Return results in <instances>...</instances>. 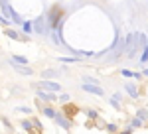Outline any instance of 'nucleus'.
<instances>
[{
    "label": "nucleus",
    "mask_w": 148,
    "mask_h": 134,
    "mask_svg": "<svg viewBox=\"0 0 148 134\" xmlns=\"http://www.w3.org/2000/svg\"><path fill=\"white\" fill-rule=\"evenodd\" d=\"M134 116H138L142 122H148V109H138V111L134 112Z\"/></svg>",
    "instance_id": "nucleus-12"
},
{
    "label": "nucleus",
    "mask_w": 148,
    "mask_h": 134,
    "mask_svg": "<svg viewBox=\"0 0 148 134\" xmlns=\"http://www.w3.org/2000/svg\"><path fill=\"white\" fill-rule=\"evenodd\" d=\"M83 81H85V83H91V85H99V79L89 77V75H85V77H83Z\"/></svg>",
    "instance_id": "nucleus-23"
},
{
    "label": "nucleus",
    "mask_w": 148,
    "mask_h": 134,
    "mask_svg": "<svg viewBox=\"0 0 148 134\" xmlns=\"http://www.w3.org/2000/svg\"><path fill=\"white\" fill-rule=\"evenodd\" d=\"M109 103H111V107H113V109H116V111H121V100H116L113 97V99H109Z\"/></svg>",
    "instance_id": "nucleus-24"
},
{
    "label": "nucleus",
    "mask_w": 148,
    "mask_h": 134,
    "mask_svg": "<svg viewBox=\"0 0 148 134\" xmlns=\"http://www.w3.org/2000/svg\"><path fill=\"white\" fill-rule=\"evenodd\" d=\"M10 65L14 71H18V73H22V75H32L34 71L30 69V67H26V65H20V63H14V61H10Z\"/></svg>",
    "instance_id": "nucleus-8"
},
{
    "label": "nucleus",
    "mask_w": 148,
    "mask_h": 134,
    "mask_svg": "<svg viewBox=\"0 0 148 134\" xmlns=\"http://www.w3.org/2000/svg\"><path fill=\"white\" fill-rule=\"evenodd\" d=\"M22 28H24V32H26V34H32V30H34L30 22H24V24H22Z\"/></svg>",
    "instance_id": "nucleus-26"
},
{
    "label": "nucleus",
    "mask_w": 148,
    "mask_h": 134,
    "mask_svg": "<svg viewBox=\"0 0 148 134\" xmlns=\"http://www.w3.org/2000/svg\"><path fill=\"white\" fill-rule=\"evenodd\" d=\"M132 132H134V130H132V128L128 126V128H125V130H121V132H119V134H132Z\"/></svg>",
    "instance_id": "nucleus-31"
},
{
    "label": "nucleus",
    "mask_w": 148,
    "mask_h": 134,
    "mask_svg": "<svg viewBox=\"0 0 148 134\" xmlns=\"http://www.w3.org/2000/svg\"><path fill=\"white\" fill-rule=\"evenodd\" d=\"M16 111H20V112H26V114H32V109H30V107H18Z\"/></svg>",
    "instance_id": "nucleus-27"
},
{
    "label": "nucleus",
    "mask_w": 148,
    "mask_h": 134,
    "mask_svg": "<svg viewBox=\"0 0 148 134\" xmlns=\"http://www.w3.org/2000/svg\"><path fill=\"white\" fill-rule=\"evenodd\" d=\"M42 114H44V116H47V118H56V114L57 112L53 111V109H51V107H44V105H42Z\"/></svg>",
    "instance_id": "nucleus-11"
},
{
    "label": "nucleus",
    "mask_w": 148,
    "mask_h": 134,
    "mask_svg": "<svg viewBox=\"0 0 148 134\" xmlns=\"http://www.w3.org/2000/svg\"><path fill=\"white\" fill-rule=\"evenodd\" d=\"M57 100H61V103H67L69 100V95H65V93H63V95H59V99Z\"/></svg>",
    "instance_id": "nucleus-30"
},
{
    "label": "nucleus",
    "mask_w": 148,
    "mask_h": 134,
    "mask_svg": "<svg viewBox=\"0 0 148 134\" xmlns=\"http://www.w3.org/2000/svg\"><path fill=\"white\" fill-rule=\"evenodd\" d=\"M85 114H87L89 120H97V118H99V111H97V109H87Z\"/></svg>",
    "instance_id": "nucleus-13"
},
{
    "label": "nucleus",
    "mask_w": 148,
    "mask_h": 134,
    "mask_svg": "<svg viewBox=\"0 0 148 134\" xmlns=\"http://www.w3.org/2000/svg\"><path fill=\"white\" fill-rule=\"evenodd\" d=\"M20 124H22V128H24V130H26L28 134L32 132V128H34V122H32V120H26V118H24Z\"/></svg>",
    "instance_id": "nucleus-18"
},
{
    "label": "nucleus",
    "mask_w": 148,
    "mask_h": 134,
    "mask_svg": "<svg viewBox=\"0 0 148 134\" xmlns=\"http://www.w3.org/2000/svg\"><path fill=\"white\" fill-rule=\"evenodd\" d=\"M53 120H56V122L59 124V126H61V128H63L65 132H69V130H71V126H73V120H71V118H67V116H65L63 112H57Z\"/></svg>",
    "instance_id": "nucleus-3"
},
{
    "label": "nucleus",
    "mask_w": 148,
    "mask_h": 134,
    "mask_svg": "<svg viewBox=\"0 0 148 134\" xmlns=\"http://www.w3.org/2000/svg\"><path fill=\"white\" fill-rule=\"evenodd\" d=\"M125 40H126V57H136V51L140 49L138 34H128V36H125Z\"/></svg>",
    "instance_id": "nucleus-2"
},
{
    "label": "nucleus",
    "mask_w": 148,
    "mask_h": 134,
    "mask_svg": "<svg viewBox=\"0 0 148 134\" xmlns=\"http://www.w3.org/2000/svg\"><path fill=\"white\" fill-rule=\"evenodd\" d=\"M121 75L123 77H132V71L130 69H121Z\"/></svg>",
    "instance_id": "nucleus-28"
},
{
    "label": "nucleus",
    "mask_w": 148,
    "mask_h": 134,
    "mask_svg": "<svg viewBox=\"0 0 148 134\" xmlns=\"http://www.w3.org/2000/svg\"><path fill=\"white\" fill-rule=\"evenodd\" d=\"M105 130H107L109 134H119V126H116L114 122H107L105 124Z\"/></svg>",
    "instance_id": "nucleus-14"
},
{
    "label": "nucleus",
    "mask_w": 148,
    "mask_h": 134,
    "mask_svg": "<svg viewBox=\"0 0 148 134\" xmlns=\"http://www.w3.org/2000/svg\"><path fill=\"white\" fill-rule=\"evenodd\" d=\"M81 89L85 91V93L97 95V97H103V95H105V91H103L101 85H91V83H83V85H81Z\"/></svg>",
    "instance_id": "nucleus-5"
},
{
    "label": "nucleus",
    "mask_w": 148,
    "mask_h": 134,
    "mask_svg": "<svg viewBox=\"0 0 148 134\" xmlns=\"http://www.w3.org/2000/svg\"><path fill=\"white\" fill-rule=\"evenodd\" d=\"M63 16H65V10L57 4V6H53L51 10H49V14H47V26L51 28V30H59L61 28V22H63Z\"/></svg>",
    "instance_id": "nucleus-1"
},
{
    "label": "nucleus",
    "mask_w": 148,
    "mask_h": 134,
    "mask_svg": "<svg viewBox=\"0 0 148 134\" xmlns=\"http://www.w3.org/2000/svg\"><path fill=\"white\" fill-rule=\"evenodd\" d=\"M56 75H57L56 69H46V71L42 73V77H46V79H51V77H56Z\"/></svg>",
    "instance_id": "nucleus-22"
},
{
    "label": "nucleus",
    "mask_w": 148,
    "mask_h": 134,
    "mask_svg": "<svg viewBox=\"0 0 148 134\" xmlns=\"http://www.w3.org/2000/svg\"><path fill=\"white\" fill-rule=\"evenodd\" d=\"M36 95H38V99H40V100H47V103H49V100H57L56 93H49V91H44V89H38Z\"/></svg>",
    "instance_id": "nucleus-7"
},
{
    "label": "nucleus",
    "mask_w": 148,
    "mask_h": 134,
    "mask_svg": "<svg viewBox=\"0 0 148 134\" xmlns=\"http://www.w3.org/2000/svg\"><path fill=\"white\" fill-rule=\"evenodd\" d=\"M132 79H134V81H138V83H140V81H142V79H144V75H142V73H140V71H132Z\"/></svg>",
    "instance_id": "nucleus-25"
},
{
    "label": "nucleus",
    "mask_w": 148,
    "mask_h": 134,
    "mask_svg": "<svg viewBox=\"0 0 148 134\" xmlns=\"http://www.w3.org/2000/svg\"><path fill=\"white\" fill-rule=\"evenodd\" d=\"M34 28H36V32L38 34H44V18H38L34 24Z\"/></svg>",
    "instance_id": "nucleus-20"
},
{
    "label": "nucleus",
    "mask_w": 148,
    "mask_h": 134,
    "mask_svg": "<svg viewBox=\"0 0 148 134\" xmlns=\"http://www.w3.org/2000/svg\"><path fill=\"white\" fill-rule=\"evenodd\" d=\"M0 24H2V26H8V20H6L2 14H0Z\"/></svg>",
    "instance_id": "nucleus-32"
},
{
    "label": "nucleus",
    "mask_w": 148,
    "mask_h": 134,
    "mask_svg": "<svg viewBox=\"0 0 148 134\" xmlns=\"http://www.w3.org/2000/svg\"><path fill=\"white\" fill-rule=\"evenodd\" d=\"M125 91L128 93V95H130V99H134V100L140 99V93H138L136 83H125Z\"/></svg>",
    "instance_id": "nucleus-6"
},
{
    "label": "nucleus",
    "mask_w": 148,
    "mask_h": 134,
    "mask_svg": "<svg viewBox=\"0 0 148 134\" xmlns=\"http://www.w3.org/2000/svg\"><path fill=\"white\" fill-rule=\"evenodd\" d=\"M6 36H8L10 40H24L20 34H18V32H14V30H10V28H6Z\"/></svg>",
    "instance_id": "nucleus-17"
},
{
    "label": "nucleus",
    "mask_w": 148,
    "mask_h": 134,
    "mask_svg": "<svg viewBox=\"0 0 148 134\" xmlns=\"http://www.w3.org/2000/svg\"><path fill=\"white\" fill-rule=\"evenodd\" d=\"M128 126H130L132 130H138V128H142V126H144V122H142L138 116H132V118H130V122H128Z\"/></svg>",
    "instance_id": "nucleus-10"
},
{
    "label": "nucleus",
    "mask_w": 148,
    "mask_h": 134,
    "mask_svg": "<svg viewBox=\"0 0 148 134\" xmlns=\"http://www.w3.org/2000/svg\"><path fill=\"white\" fill-rule=\"evenodd\" d=\"M51 40H53V44L63 45V38H61V28H59V30H53V32H51Z\"/></svg>",
    "instance_id": "nucleus-9"
},
{
    "label": "nucleus",
    "mask_w": 148,
    "mask_h": 134,
    "mask_svg": "<svg viewBox=\"0 0 148 134\" xmlns=\"http://www.w3.org/2000/svg\"><path fill=\"white\" fill-rule=\"evenodd\" d=\"M142 75H144V77H148V67H144V69H142Z\"/></svg>",
    "instance_id": "nucleus-33"
},
{
    "label": "nucleus",
    "mask_w": 148,
    "mask_h": 134,
    "mask_svg": "<svg viewBox=\"0 0 148 134\" xmlns=\"http://www.w3.org/2000/svg\"><path fill=\"white\" fill-rule=\"evenodd\" d=\"M32 122H34V128H36V130H42V122H40L38 118H34Z\"/></svg>",
    "instance_id": "nucleus-29"
},
{
    "label": "nucleus",
    "mask_w": 148,
    "mask_h": 134,
    "mask_svg": "<svg viewBox=\"0 0 148 134\" xmlns=\"http://www.w3.org/2000/svg\"><path fill=\"white\" fill-rule=\"evenodd\" d=\"M10 61H14V63H20V65H28V57H22V55H12Z\"/></svg>",
    "instance_id": "nucleus-16"
},
{
    "label": "nucleus",
    "mask_w": 148,
    "mask_h": 134,
    "mask_svg": "<svg viewBox=\"0 0 148 134\" xmlns=\"http://www.w3.org/2000/svg\"><path fill=\"white\" fill-rule=\"evenodd\" d=\"M59 61H61V63H77V61H81V57L79 55H75V57H59Z\"/></svg>",
    "instance_id": "nucleus-19"
},
{
    "label": "nucleus",
    "mask_w": 148,
    "mask_h": 134,
    "mask_svg": "<svg viewBox=\"0 0 148 134\" xmlns=\"http://www.w3.org/2000/svg\"><path fill=\"white\" fill-rule=\"evenodd\" d=\"M140 63H142V65H146V63H148V45H146V47H142V53H140Z\"/></svg>",
    "instance_id": "nucleus-21"
},
{
    "label": "nucleus",
    "mask_w": 148,
    "mask_h": 134,
    "mask_svg": "<svg viewBox=\"0 0 148 134\" xmlns=\"http://www.w3.org/2000/svg\"><path fill=\"white\" fill-rule=\"evenodd\" d=\"M40 85V89H44V91H49V93H59L61 91V83H56V81H42V83H38Z\"/></svg>",
    "instance_id": "nucleus-4"
},
{
    "label": "nucleus",
    "mask_w": 148,
    "mask_h": 134,
    "mask_svg": "<svg viewBox=\"0 0 148 134\" xmlns=\"http://www.w3.org/2000/svg\"><path fill=\"white\" fill-rule=\"evenodd\" d=\"M138 45H140V49L148 45V36L146 34H138Z\"/></svg>",
    "instance_id": "nucleus-15"
}]
</instances>
